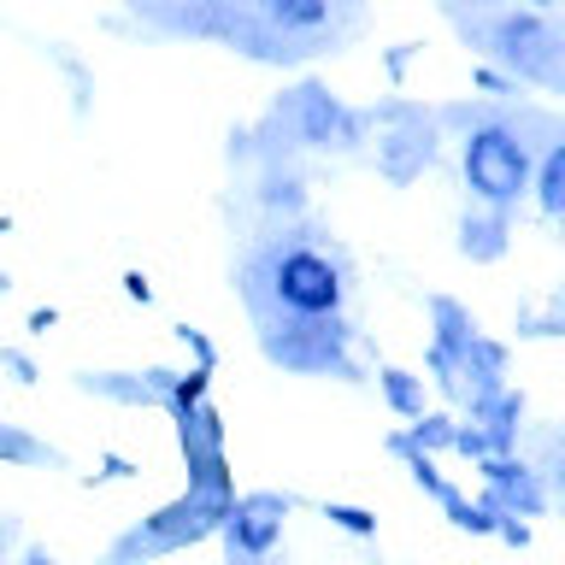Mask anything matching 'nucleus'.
<instances>
[{
	"label": "nucleus",
	"mask_w": 565,
	"mask_h": 565,
	"mask_svg": "<svg viewBox=\"0 0 565 565\" xmlns=\"http://www.w3.org/2000/svg\"><path fill=\"white\" fill-rule=\"evenodd\" d=\"M247 300L265 318V330L335 324L348 307V271L318 242H271L247 265Z\"/></svg>",
	"instance_id": "f257e3e1"
},
{
	"label": "nucleus",
	"mask_w": 565,
	"mask_h": 565,
	"mask_svg": "<svg viewBox=\"0 0 565 565\" xmlns=\"http://www.w3.org/2000/svg\"><path fill=\"white\" fill-rule=\"evenodd\" d=\"M530 141L512 130V124L489 118V124H471L466 141H459V171H466V189L477 206L489 212H512L530 194Z\"/></svg>",
	"instance_id": "f03ea898"
},
{
	"label": "nucleus",
	"mask_w": 565,
	"mask_h": 565,
	"mask_svg": "<svg viewBox=\"0 0 565 565\" xmlns=\"http://www.w3.org/2000/svg\"><path fill=\"white\" fill-rule=\"evenodd\" d=\"M477 42L489 47V60L519 71L524 83H542V88L559 83V30L547 24L542 12H524V7L494 12L489 24L477 30Z\"/></svg>",
	"instance_id": "7ed1b4c3"
},
{
	"label": "nucleus",
	"mask_w": 565,
	"mask_h": 565,
	"mask_svg": "<svg viewBox=\"0 0 565 565\" xmlns=\"http://www.w3.org/2000/svg\"><path fill=\"white\" fill-rule=\"evenodd\" d=\"M282 524H289V494H271V489L236 494V501L224 507V519H218V536L230 547V565L265 559L282 542Z\"/></svg>",
	"instance_id": "20e7f679"
},
{
	"label": "nucleus",
	"mask_w": 565,
	"mask_h": 565,
	"mask_svg": "<svg viewBox=\"0 0 565 565\" xmlns=\"http://www.w3.org/2000/svg\"><path fill=\"white\" fill-rule=\"evenodd\" d=\"M265 353H271L277 365L289 371H307V377H318V371H342L348 377V324L335 318V324H289V330H259Z\"/></svg>",
	"instance_id": "39448f33"
},
{
	"label": "nucleus",
	"mask_w": 565,
	"mask_h": 565,
	"mask_svg": "<svg viewBox=\"0 0 565 565\" xmlns=\"http://www.w3.org/2000/svg\"><path fill=\"white\" fill-rule=\"evenodd\" d=\"M477 471H483V494H477V501L494 507V512H512V519H542L547 501H554V494H547V471H536L519 454H494Z\"/></svg>",
	"instance_id": "423d86ee"
},
{
	"label": "nucleus",
	"mask_w": 565,
	"mask_h": 565,
	"mask_svg": "<svg viewBox=\"0 0 565 565\" xmlns=\"http://www.w3.org/2000/svg\"><path fill=\"white\" fill-rule=\"evenodd\" d=\"M289 118H295V136L307 141V148H353V141H360V113H348V106L318 83L295 88Z\"/></svg>",
	"instance_id": "0eeeda50"
},
{
	"label": "nucleus",
	"mask_w": 565,
	"mask_h": 565,
	"mask_svg": "<svg viewBox=\"0 0 565 565\" xmlns=\"http://www.w3.org/2000/svg\"><path fill=\"white\" fill-rule=\"evenodd\" d=\"M471 406V430L489 441V454H512L519 448V418H524V395L519 388H489V395L466 401Z\"/></svg>",
	"instance_id": "6e6552de"
},
{
	"label": "nucleus",
	"mask_w": 565,
	"mask_h": 565,
	"mask_svg": "<svg viewBox=\"0 0 565 565\" xmlns=\"http://www.w3.org/2000/svg\"><path fill=\"white\" fill-rule=\"evenodd\" d=\"M507 218L512 212H466V224H459V254L471 259H501L507 254Z\"/></svg>",
	"instance_id": "1a4fd4ad"
},
{
	"label": "nucleus",
	"mask_w": 565,
	"mask_h": 565,
	"mask_svg": "<svg viewBox=\"0 0 565 565\" xmlns=\"http://www.w3.org/2000/svg\"><path fill=\"white\" fill-rule=\"evenodd\" d=\"M530 194H536L542 218H559V212H565V148H559V141H547L542 159L530 166Z\"/></svg>",
	"instance_id": "9d476101"
},
{
	"label": "nucleus",
	"mask_w": 565,
	"mask_h": 565,
	"mask_svg": "<svg viewBox=\"0 0 565 565\" xmlns=\"http://www.w3.org/2000/svg\"><path fill=\"white\" fill-rule=\"evenodd\" d=\"M265 18L277 35H318L330 24V0H265Z\"/></svg>",
	"instance_id": "9b49d317"
},
{
	"label": "nucleus",
	"mask_w": 565,
	"mask_h": 565,
	"mask_svg": "<svg viewBox=\"0 0 565 565\" xmlns=\"http://www.w3.org/2000/svg\"><path fill=\"white\" fill-rule=\"evenodd\" d=\"M377 388H383L388 413H395L401 424H413L418 413H430V406H424V377H413V371H401V365H383V371H377Z\"/></svg>",
	"instance_id": "f8f14e48"
},
{
	"label": "nucleus",
	"mask_w": 565,
	"mask_h": 565,
	"mask_svg": "<svg viewBox=\"0 0 565 565\" xmlns=\"http://www.w3.org/2000/svg\"><path fill=\"white\" fill-rule=\"evenodd\" d=\"M0 466H60V448L35 441L30 430H18V424H0Z\"/></svg>",
	"instance_id": "ddd939ff"
},
{
	"label": "nucleus",
	"mask_w": 565,
	"mask_h": 565,
	"mask_svg": "<svg viewBox=\"0 0 565 565\" xmlns=\"http://www.w3.org/2000/svg\"><path fill=\"white\" fill-rule=\"evenodd\" d=\"M454 424L459 418H448V413H418L413 424H406V441H413L418 454H454Z\"/></svg>",
	"instance_id": "4468645a"
},
{
	"label": "nucleus",
	"mask_w": 565,
	"mask_h": 565,
	"mask_svg": "<svg viewBox=\"0 0 565 565\" xmlns=\"http://www.w3.org/2000/svg\"><path fill=\"white\" fill-rule=\"evenodd\" d=\"M318 512H324V524H330V530H342V536H353V542H371V536H377V512H371V507L324 501Z\"/></svg>",
	"instance_id": "2eb2a0df"
},
{
	"label": "nucleus",
	"mask_w": 565,
	"mask_h": 565,
	"mask_svg": "<svg viewBox=\"0 0 565 565\" xmlns=\"http://www.w3.org/2000/svg\"><path fill=\"white\" fill-rule=\"evenodd\" d=\"M177 342H183L194 353V371H212L218 365V348L206 342V330H194V324H177Z\"/></svg>",
	"instance_id": "dca6fc26"
},
{
	"label": "nucleus",
	"mask_w": 565,
	"mask_h": 565,
	"mask_svg": "<svg viewBox=\"0 0 565 565\" xmlns=\"http://www.w3.org/2000/svg\"><path fill=\"white\" fill-rule=\"evenodd\" d=\"M0 371H7L12 383H24V388H30L35 377H42V371H35V360H30L24 348H0Z\"/></svg>",
	"instance_id": "f3484780"
},
{
	"label": "nucleus",
	"mask_w": 565,
	"mask_h": 565,
	"mask_svg": "<svg viewBox=\"0 0 565 565\" xmlns=\"http://www.w3.org/2000/svg\"><path fill=\"white\" fill-rule=\"evenodd\" d=\"M494 536H501L507 547H530V524L512 519V512H501V519H494Z\"/></svg>",
	"instance_id": "a211bd4d"
},
{
	"label": "nucleus",
	"mask_w": 565,
	"mask_h": 565,
	"mask_svg": "<svg viewBox=\"0 0 565 565\" xmlns=\"http://www.w3.org/2000/svg\"><path fill=\"white\" fill-rule=\"evenodd\" d=\"M136 471H141V466H136V459H124V454H106V459H100V483H130Z\"/></svg>",
	"instance_id": "6ab92c4d"
},
{
	"label": "nucleus",
	"mask_w": 565,
	"mask_h": 565,
	"mask_svg": "<svg viewBox=\"0 0 565 565\" xmlns=\"http://www.w3.org/2000/svg\"><path fill=\"white\" fill-rule=\"evenodd\" d=\"M471 83L483 88V95H519V83H507L501 71H489V65H477V71H471Z\"/></svg>",
	"instance_id": "aec40b11"
},
{
	"label": "nucleus",
	"mask_w": 565,
	"mask_h": 565,
	"mask_svg": "<svg viewBox=\"0 0 565 565\" xmlns=\"http://www.w3.org/2000/svg\"><path fill=\"white\" fill-rule=\"evenodd\" d=\"M124 295H130L136 307H153V282L141 277V271H124Z\"/></svg>",
	"instance_id": "412c9836"
},
{
	"label": "nucleus",
	"mask_w": 565,
	"mask_h": 565,
	"mask_svg": "<svg viewBox=\"0 0 565 565\" xmlns=\"http://www.w3.org/2000/svg\"><path fill=\"white\" fill-rule=\"evenodd\" d=\"M53 324H60V307H35L30 312V335H47Z\"/></svg>",
	"instance_id": "4be33fe9"
},
{
	"label": "nucleus",
	"mask_w": 565,
	"mask_h": 565,
	"mask_svg": "<svg viewBox=\"0 0 565 565\" xmlns=\"http://www.w3.org/2000/svg\"><path fill=\"white\" fill-rule=\"evenodd\" d=\"M519 7H524V12H542V18H547V12L559 7V0H519Z\"/></svg>",
	"instance_id": "5701e85b"
},
{
	"label": "nucleus",
	"mask_w": 565,
	"mask_h": 565,
	"mask_svg": "<svg viewBox=\"0 0 565 565\" xmlns=\"http://www.w3.org/2000/svg\"><path fill=\"white\" fill-rule=\"evenodd\" d=\"M24 565H60V559H47V554H30Z\"/></svg>",
	"instance_id": "b1692460"
},
{
	"label": "nucleus",
	"mask_w": 565,
	"mask_h": 565,
	"mask_svg": "<svg viewBox=\"0 0 565 565\" xmlns=\"http://www.w3.org/2000/svg\"><path fill=\"white\" fill-rule=\"evenodd\" d=\"M0 236H12V218H7V212H0Z\"/></svg>",
	"instance_id": "393cba45"
},
{
	"label": "nucleus",
	"mask_w": 565,
	"mask_h": 565,
	"mask_svg": "<svg viewBox=\"0 0 565 565\" xmlns=\"http://www.w3.org/2000/svg\"><path fill=\"white\" fill-rule=\"evenodd\" d=\"M230 7H265V0H230Z\"/></svg>",
	"instance_id": "a878e982"
},
{
	"label": "nucleus",
	"mask_w": 565,
	"mask_h": 565,
	"mask_svg": "<svg viewBox=\"0 0 565 565\" xmlns=\"http://www.w3.org/2000/svg\"><path fill=\"white\" fill-rule=\"evenodd\" d=\"M7 289H12V277H7V271H0V295H7Z\"/></svg>",
	"instance_id": "bb28decb"
},
{
	"label": "nucleus",
	"mask_w": 565,
	"mask_h": 565,
	"mask_svg": "<svg viewBox=\"0 0 565 565\" xmlns=\"http://www.w3.org/2000/svg\"><path fill=\"white\" fill-rule=\"evenodd\" d=\"M136 7H148V0H136Z\"/></svg>",
	"instance_id": "cd10ccee"
}]
</instances>
